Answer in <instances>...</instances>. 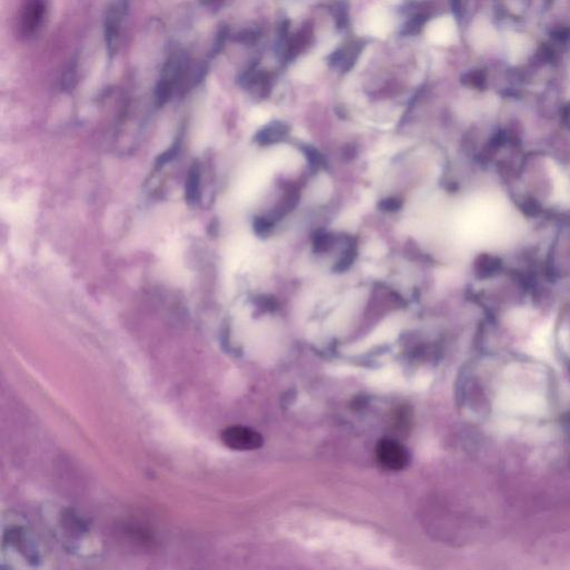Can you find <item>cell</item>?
Segmentation results:
<instances>
[{"instance_id":"1","label":"cell","mask_w":570,"mask_h":570,"mask_svg":"<svg viewBox=\"0 0 570 570\" xmlns=\"http://www.w3.org/2000/svg\"><path fill=\"white\" fill-rule=\"evenodd\" d=\"M45 0H25L18 17V30L24 38H31L40 30L46 17Z\"/></svg>"},{"instance_id":"2","label":"cell","mask_w":570,"mask_h":570,"mask_svg":"<svg viewBox=\"0 0 570 570\" xmlns=\"http://www.w3.org/2000/svg\"><path fill=\"white\" fill-rule=\"evenodd\" d=\"M224 445L237 451L256 450L263 446V436L255 430L244 426H231L221 434Z\"/></svg>"},{"instance_id":"3","label":"cell","mask_w":570,"mask_h":570,"mask_svg":"<svg viewBox=\"0 0 570 570\" xmlns=\"http://www.w3.org/2000/svg\"><path fill=\"white\" fill-rule=\"evenodd\" d=\"M378 461L386 469L402 470L409 462V453L400 442L394 439H381L377 445Z\"/></svg>"},{"instance_id":"4","label":"cell","mask_w":570,"mask_h":570,"mask_svg":"<svg viewBox=\"0 0 570 570\" xmlns=\"http://www.w3.org/2000/svg\"><path fill=\"white\" fill-rule=\"evenodd\" d=\"M125 6L123 3H115L107 11L105 21V38L108 53L114 55L118 49L120 33H122Z\"/></svg>"},{"instance_id":"5","label":"cell","mask_w":570,"mask_h":570,"mask_svg":"<svg viewBox=\"0 0 570 570\" xmlns=\"http://www.w3.org/2000/svg\"><path fill=\"white\" fill-rule=\"evenodd\" d=\"M363 43L361 41H352L347 43L346 46L341 47L337 52L333 53L330 57V64L332 66H338L342 72H347L356 64L358 57L363 48Z\"/></svg>"},{"instance_id":"6","label":"cell","mask_w":570,"mask_h":570,"mask_svg":"<svg viewBox=\"0 0 570 570\" xmlns=\"http://www.w3.org/2000/svg\"><path fill=\"white\" fill-rule=\"evenodd\" d=\"M533 48L530 38L521 34H511L507 41V54L512 64H519L525 59Z\"/></svg>"},{"instance_id":"7","label":"cell","mask_w":570,"mask_h":570,"mask_svg":"<svg viewBox=\"0 0 570 570\" xmlns=\"http://www.w3.org/2000/svg\"><path fill=\"white\" fill-rule=\"evenodd\" d=\"M202 172L199 162H194L189 167L185 182V200L189 205L198 204L201 199Z\"/></svg>"},{"instance_id":"8","label":"cell","mask_w":570,"mask_h":570,"mask_svg":"<svg viewBox=\"0 0 570 570\" xmlns=\"http://www.w3.org/2000/svg\"><path fill=\"white\" fill-rule=\"evenodd\" d=\"M472 39L479 50H485L496 40V30L485 18H480L473 25Z\"/></svg>"},{"instance_id":"9","label":"cell","mask_w":570,"mask_h":570,"mask_svg":"<svg viewBox=\"0 0 570 570\" xmlns=\"http://www.w3.org/2000/svg\"><path fill=\"white\" fill-rule=\"evenodd\" d=\"M289 133V126L282 122H273L257 131L255 142L259 145H270L278 142Z\"/></svg>"},{"instance_id":"10","label":"cell","mask_w":570,"mask_h":570,"mask_svg":"<svg viewBox=\"0 0 570 570\" xmlns=\"http://www.w3.org/2000/svg\"><path fill=\"white\" fill-rule=\"evenodd\" d=\"M311 38H312L311 29L308 27L303 28L299 31V33H296L289 42V48H288L289 58L292 59L297 55H300L303 50L309 46L310 41H311Z\"/></svg>"},{"instance_id":"11","label":"cell","mask_w":570,"mask_h":570,"mask_svg":"<svg viewBox=\"0 0 570 570\" xmlns=\"http://www.w3.org/2000/svg\"><path fill=\"white\" fill-rule=\"evenodd\" d=\"M427 20H428V15L426 12H419V14L414 15L407 24L404 25L402 34L408 36L416 35L418 33H420L421 28L423 27V25L426 24Z\"/></svg>"},{"instance_id":"12","label":"cell","mask_w":570,"mask_h":570,"mask_svg":"<svg viewBox=\"0 0 570 570\" xmlns=\"http://www.w3.org/2000/svg\"><path fill=\"white\" fill-rule=\"evenodd\" d=\"M180 149H181V143L179 141H176L168 149H166L165 151H164V153H162L161 155L157 156L156 166L157 167H163V166H165L166 164L174 161L175 158L177 157V155H179Z\"/></svg>"},{"instance_id":"13","label":"cell","mask_w":570,"mask_h":570,"mask_svg":"<svg viewBox=\"0 0 570 570\" xmlns=\"http://www.w3.org/2000/svg\"><path fill=\"white\" fill-rule=\"evenodd\" d=\"M332 244H333V236L331 234L319 233L314 236L313 248L315 252L318 253L326 252L332 248Z\"/></svg>"},{"instance_id":"14","label":"cell","mask_w":570,"mask_h":570,"mask_svg":"<svg viewBox=\"0 0 570 570\" xmlns=\"http://www.w3.org/2000/svg\"><path fill=\"white\" fill-rule=\"evenodd\" d=\"M356 256H357L356 245H353V246L351 245L350 248L344 252V255L341 257L340 261H339V262L337 263V265H335V267H334V271H337V272H343V271H346V270L349 269V268L351 267V265H352V263H353V261H354V258H356Z\"/></svg>"},{"instance_id":"15","label":"cell","mask_w":570,"mask_h":570,"mask_svg":"<svg viewBox=\"0 0 570 570\" xmlns=\"http://www.w3.org/2000/svg\"><path fill=\"white\" fill-rule=\"evenodd\" d=\"M274 222L270 217H256L253 223V230L258 236H265L271 232Z\"/></svg>"},{"instance_id":"16","label":"cell","mask_w":570,"mask_h":570,"mask_svg":"<svg viewBox=\"0 0 570 570\" xmlns=\"http://www.w3.org/2000/svg\"><path fill=\"white\" fill-rule=\"evenodd\" d=\"M303 150H304V154L306 156V160L310 163V166H311L313 169H318L323 163L322 155L312 146H304Z\"/></svg>"},{"instance_id":"17","label":"cell","mask_w":570,"mask_h":570,"mask_svg":"<svg viewBox=\"0 0 570 570\" xmlns=\"http://www.w3.org/2000/svg\"><path fill=\"white\" fill-rule=\"evenodd\" d=\"M402 206V203L401 201H399L398 199H385L383 201L380 202L379 207L381 208L382 211L385 212H394L400 210Z\"/></svg>"},{"instance_id":"18","label":"cell","mask_w":570,"mask_h":570,"mask_svg":"<svg viewBox=\"0 0 570 570\" xmlns=\"http://www.w3.org/2000/svg\"><path fill=\"white\" fill-rule=\"evenodd\" d=\"M259 306H263L268 310H274L277 306V302L273 296H261L257 300Z\"/></svg>"},{"instance_id":"19","label":"cell","mask_w":570,"mask_h":570,"mask_svg":"<svg viewBox=\"0 0 570 570\" xmlns=\"http://www.w3.org/2000/svg\"><path fill=\"white\" fill-rule=\"evenodd\" d=\"M223 0H201V3L206 6V7H217L218 5L222 4Z\"/></svg>"}]
</instances>
